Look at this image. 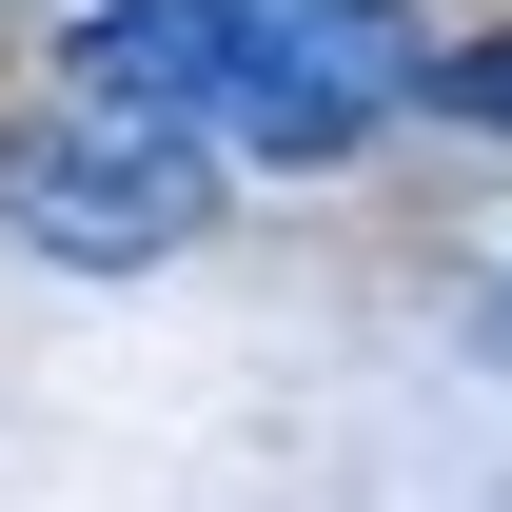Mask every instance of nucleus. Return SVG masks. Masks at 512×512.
I'll return each instance as SVG.
<instances>
[{
  "label": "nucleus",
  "instance_id": "nucleus-1",
  "mask_svg": "<svg viewBox=\"0 0 512 512\" xmlns=\"http://www.w3.org/2000/svg\"><path fill=\"white\" fill-rule=\"evenodd\" d=\"M414 20L394 0H99L79 20V99L178 158H355L414 99Z\"/></svg>",
  "mask_w": 512,
  "mask_h": 512
},
{
  "label": "nucleus",
  "instance_id": "nucleus-2",
  "mask_svg": "<svg viewBox=\"0 0 512 512\" xmlns=\"http://www.w3.org/2000/svg\"><path fill=\"white\" fill-rule=\"evenodd\" d=\"M0 217H20V256H60V276H138V256H178L197 217H217V178H197L178 138L60 99V119L0 138Z\"/></svg>",
  "mask_w": 512,
  "mask_h": 512
},
{
  "label": "nucleus",
  "instance_id": "nucleus-3",
  "mask_svg": "<svg viewBox=\"0 0 512 512\" xmlns=\"http://www.w3.org/2000/svg\"><path fill=\"white\" fill-rule=\"evenodd\" d=\"M414 99H453V119L512 138V20H493V40H453V60H414Z\"/></svg>",
  "mask_w": 512,
  "mask_h": 512
}]
</instances>
